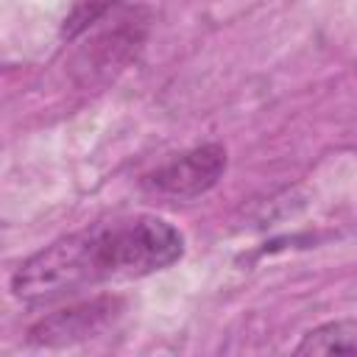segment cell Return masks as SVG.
Returning <instances> with one entry per match:
<instances>
[{"label":"cell","mask_w":357,"mask_h":357,"mask_svg":"<svg viewBox=\"0 0 357 357\" xmlns=\"http://www.w3.org/2000/svg\"><path fill=\"white\" fill-rule=\"evenodd\" d=\"M181 254V231L156 215L98 220L22 259L11 276V293L25 304H50L109 279L165 271Z\"/></svg>","instance_id":"cell-1"},{"label":"cell","mask_w":357,"mask_h":357,"mask_svg":"<svg viewBox=\"0 0 357 357\" xmlns=\"http://www.w3.org/2000/svg\"><path fill=\"white\" fill-rule=\"evenodd\" d=\"M226 148L206 142L159 165L142 178V184L170 198H198L218 184V178L226 173Z\"/></svg>","instance_id":"cell-2"},{"label":"cell","mask_w":357,"mask_h":357,"mask_svg":"<svg viewBox=\"0 0 357 357\" xmlns=\"http://www.w3.org/2000/svg\"><path fill=\"white\" fill-rule=\"evenodd\" d=\"M120 298L100 296L92 301H81L73 307H64L39 324L28 329V343L33 346H70L78 340H86L98 332H103L120 312Z\"/></svg>","instance_id":"cell-3"},{"label":"cell","mask_w":357,"mask_h":357,"mask_svg":"<svg viewBox=\"0 0 357 357\" xmlns=\"http://www.w3.org/2000/svg\"><path fill=\"white\" fill-rule=\"evenodd\" d=\"M298 354H357V318H340L310 329L296 346Z\"/></svg>","instance_id":"cell-4"}]
</instances>
